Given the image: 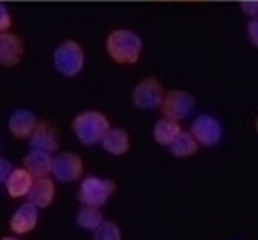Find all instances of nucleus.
I'll use <instances>...</instances> for the list:
<instances>
[{"label":"nucleus","instance_id":"15","mask_svg":"<svg viewBox=\"0 0 258 240\" xmlns=\"http://www.w3.org/2000/svg\"><path fill=\"white\" fill-rule=\"evenodd\" d=\"M100 145L104 151H107L112 156H121L126 154L130 151V135L121 128H111L104 133V137L100 139Z\"/></svg>","mask_w":258,"mask_h":240},{"label":"nucleus","instance_id":"18","mask_svg":"<svg viewBox=\"0 0 258 240\" xmlns=\"http://www.w3.org/2000/svg\"><path fill=\"white\" fill-rule=\"evenodd\" d=\"M181 132V126L177 121H172V119L162 118L156 121L155 128H153V137L156 140V144L160 145H167L169 147L170 142L176 139V135Z\"/></svg>","mask_w":258,"mask_h":240},{"label":"nucleus","instance_id":"1","mask_svg":"<svg viewBox=\"0 0 258 240\" xmlns=\"http://www.w3.org/2000/svg\"><path fill=\"white\" fill-rule=\"evenodd\" d=\"M105 51L116 63L134 65L143 53V39L130 28H116L105 39Z\"/></svg>","mask_w":258,"mask_h":240},{"label":"nucleus","instance_id":"26","mask_svg":"<svg viewBox=\"0 0 258 240\" xmlns=\"http://www.w3.org/2000/svg\"><path fill=\"white\" fill-rule=\"evenodd\" d=\"M0 149H2V144H0Z\"/></svg>","mask_w":258,"mask_h":240},{"label":"nucleus","instance_id":"22","mask_svg":"<svg viewBox=\"0 0 258 240\" xmlns=\"http://www.w3.org/2000/svg\"><path fill=\"white\" fill-rule=\"evenodd\" d=\"M239 7L241 11L249 18H255L258 13V0H241L239 2Z\"/></svg>","mask_w":258,"mask_h":240},{"label":"nucleus","instance_id":"25","mask_svg":"<svg viewBox=\"0 0 258 240\" xmlns=\"http://www.w3.org/2000/svg\"><path fill=\"white\" fill-rule=\"evenodd\" d=\"M2 240H20V238H18V237H4Z\"/></svg>","mask_w":258,"mask_h":240},{"label":"nucleus","instance_id":"20","mask_svg":"<svg viewBox=\"0 0 258 240\" xmlns=\"http://www.w3.org/2000/svg\"><path fill=\"white\" fill-rule=\"evenodd\" d=\"M93 240H121V230L114 221H102L93 230Z\"/></svg>","mask_w":258,"mask_h":240},{"label":"nucleus","instance_id":"11","mask_svg":"<svg viewBox=\"0 0 258 240\" xmlns=\"http://www.w3.org/2000/svg\"><path fill=\"white\" fill-rule=\"evenodd\" d=\"M37 121H39L37 116H35L34 112L28 111V109H16V111L9 116L7 128H9V132L13 137L25 140L30 137L32 132H34Z\"/></svg>","mask_w":258,"mask_h":240},{"label":"nucleus","instance_id":"5","mask_svg":"<svg viewBox=\"0 0 258 240\" xmlns=\"http://www.w3.org/2000/svg\"><path fill=\"white\" fill-rule=\"evenodd\" d=\"M163 112V118L172 119V121H183L194 112L195 109V97L184 90H170L165 93L163 102L160 105Z\"/></svg>","mask_w":258,"mask_h":240},{"label":"nucleus","instance_id":"10","mask_svg":"<svg viewBox=\"0 0 258 240\" xmlns=\"http://www.w3.org/2000/svg\"><path fill=\"white\" fill-rule=\"evenodd\" d=\"M28 144L32 149L54 152L58 149V133L49 121H37L34 132L28 137Z\"/></svg>","mask_w":258,"mask_h":240},{"label":"nucleus","instance_id":"23","mask_svg":"<svg viewBox=\"0 0 258 240\" xmlns=\"http://www.w3.org/2000/svg\"><path fill=\"white\" fill-rule=\"evenodd\" d=\"M13 172V163L7 158H2L0 156V184L6 183V179L9 177V174Z\"/></svg>","mask_w":258,"mask_h":240},{"label":"nucleus","instance_id":"2","mask_svg":"<svg viewBox=\"0 0 258 240\" xmlns=\"http://www.w3.org/2000/svg\"><path fill=\"white\" fill-rule=\"evenodd\" d=\"M109 119L99 111L79 112L72 121V132L83 145L99 144L104 133L109 130Z\"/></svg>","mask_w":258,"mask_h":240},{"label":"nucleus","instance_id":"7","mask_svg":"<svg viewBox=\"0 0 258 240\" xmlns=\"http://www.w3.org/2000/svg\"><path fill=\"white\" fill-rule=\"evenodd\" d=\"M83 172H85V163L76 152L65 151L53 158L51 176L58 183H76L83 177Z\"/></svg>","mask_w":258,"mask_h":240},{"label":"nucleus","instance_id":"24","mask_svg":"<svg viewBox=\"0 0 258 240\" xmlns=\"http://www.w3.org/2000/svg\"><path fill=\"white\" fill-rule=\"evenodd\" d=\"M248 37L251 41L253 46H258V21L256 18H253L248 23Z\"/></svg>","mask_w":258,"mask_h":240},{"label":"nucleus","instance_id":"4","mask_svg":"<svg viewBox=\"0 0 258 240\" xmlns=\"http://www.w3.org/2000/svg\"><path fill=\"white\" fill-rule=\"evenodd\" d=\"M114 193H116L114 181L104 179V177H97V176H88L79 184L78 200L83 205H92L100 209V207L109 202V198Z\"/></svg>","mask_w":258,"mask_h":240},{"label":"nucleus","instance_id":"8","mask_svg":"<svg viewBox=\"0 0 258 240\" xmlns=\"http://www.w3.org/2000/svg\"><path fill=\"white\" fill-rule=\"evenodd\" d=\"M190 133L197 140V144L206 145V147H213L223 137V126H221V123L214 116L201 114L191 123Z\"/></svg>","mask_w":258,"mask_h":240},{"label":"nucleus","instance_id":"13","mask_svg":"<svg viewBox=\"0 0 258 240\" xmlns=\"http://www.w3.org/2000/svg\"><path fill=\"white\" fill-rule=\"evenodd\" d=\"M23 56V41L16 34L2 32L0 34V65L14 67Z\"/></svg>","mask_w":258,"mask_h":240},{"label":"nucleus","instance_id":"3","mask_svg":"<svg viewBox=\"0 0 258 240\" xmlns=\"http://www.w3.org/2000/svg\"><path fill=\"white\" fill-rule=\"evenodd\" d=\"M53 65L65 77H76L85 68V51L72 39L63 41L53 51Z\"/></svg>","mask_w":258,"mask_h":240},{"label":"nucleus","instance_id":"14","mask_svg":"<svg viewBox=\"0 0 258 240\" xmlns=\"http://www.w3.org/2000/svg\"><path fill=\"white\" fill-rule=\"evenodd\" d=\"M51 163H53L51 152L32 149L23 158V169L27 170L34 179L35 177H46L51 174Z\"/></svg>","mask_w":258,"mask_h":240},{"label":"nucleus","instance_id":"9","mask_svg":"<svg viewBox=\"0 0 258 240\" xmlns=\"http://www.w3.org/2000/svg\"><path fill=\"white\" fill-rule=\"evenodd\" d=\"M37 221H39V209L35 205H32L30 202H25L11 216L9 228L13 230V233L25 235V233H30L37 226Z\"/></svg>","mask_w":258,"mask_h":240},{"label":"nucleus","instance_id":"6","mask_svg":"<svg viewBox=\"0 0 258 240\" xmlns=\"http://www.w3.org/2000/svg\"><path fill=\"white\" fill-rule=\"evenodd\" d=\"M163 97H165V90L156 77H144L132 90V104L143 111L160 109Z\"/></svg>","mask_w":258,"mask_h":240},{"label":"nucleus","instance_id":"19","mask_svg":"<svg viewBox=\"0 0 258 240\" xmlns=\"http://www.w3.org/2000/svg\"><path fill=\"white\" fill-rule=\"evenodd\" d=\"M104 221L102 210H99V207H92V205H83L81 209L76 214V224L83 230L93 231L100 223Z\"/></svg>","mask_w":258,"mask_h":240},{"label":"nucleus","instance_id":"21","mask_svg":"<svg viewBox=\"0 0 258 240\" xmlns=\"http://www.w3.org/2000/svg\"><path fill=\"white\" fill-rule=\"evenodd\" d=\"M11 25H13V14H11L9 7L4 2H0V34L2 32H9Z\"/></svg>","mask_w":258,"mask_h":240},{"label":"nucleus","instance_id":"16","mask_svg":"<svg viewBox=\"0 0 258 240\" xmlns=\"http://www.w3.org/2000/svg\"><path fill=\"white\" fill-rule=\"evenodd\" d=\"M32 183H34V177L25 169H13V172L9 174L4 184H6L7 195L13 196V198H21V196L28 195Z\"/></svg>","mask_w":258,"mask_h":240},{"label":"nucleus","instance_id":"17","mask_svg":"<svg viewBox=\"0 0 258 240\" xmlns=\"http://www.w3.org/2000/svg\"><path fill=\"white\" fill-rule=\"evenodd\" d=\"M169 149L172 152V156H176V158H190V156H194L197 152L199 144L190 132H183L181 130L176 135V139L170 142Z\"/></svg>","mask_w":258,"mask_h":240},{"label":"nucleus","instance_id":"12","mask_svg":"<svg viewBox=\"0 0 258 240\" xmlns=\"http://www.w3.org/2000/svg\"><path fill=\"white\" fill-rule=\"evenodd\" d=\"M56 190H54V181L49 176L35 177L32 188L28 191V202L35 205L37 209H46L53 203Z\"/></svg>","mask_w":258,"mask_h":240}]
</instances>
